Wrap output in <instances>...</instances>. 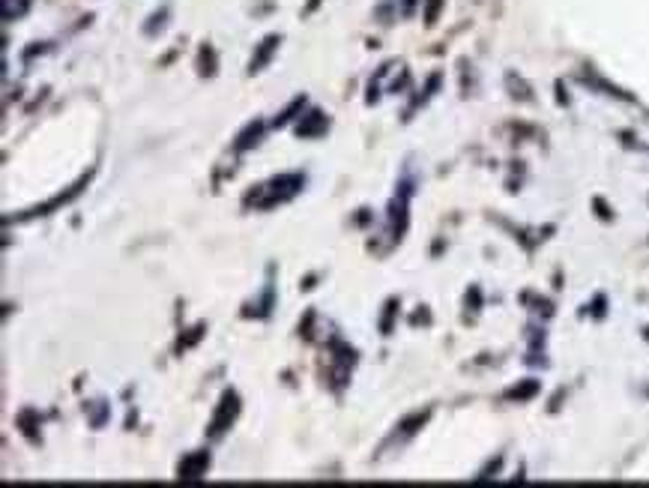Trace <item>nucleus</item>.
<instances>
[{
  "label": "nucleus",
  "mask_w": 649,
  "mask_h": 488,
  "mask_svg": "<svg viewBox=\"0 0 649 488\" xmlns=\"http://www.w3.org/2000/svg\"><path fill=\"white\" fill-rule=\"evenodd\" d=\"M279 36H266L264 42H261V48H257V57H252V72H257V70H261V66L266 63V60H270L273 57V51L275 48H279Z\"/></svg>",
  "instance_id": "f257e3e1"
},
{
  "label": "nucleus",
  "mask_w": 649,
  "mask_h": 488,
  "mask_svg": "<svg viewBox=\"0 0 649 488\" xmlns=\"http://www.w3.org/2000/svg\"><path fill=\"white\" fill-rule=\"evenodd\" d=\"M28 10H30V0H3V19L6 21L21 19Z\"/></svg>",
  "instance_id": "f03ea898"
},
{
  "label": "nucleus",
  "mask_w": 649,
  "mask_h": 488,
  "mask_svg": "<svg viewBox=\"0 0 649 488\" xmlns=\"http://www.w3.org/2000/svg\"><path fill=\"white\" fill-rule=\"evenodd\" d=\"M440 6H443V0H431V3H428V24H434V21H437Z\"/></svg>",
  "instance_id": "7ed1b4c3"
}]
</instances>
